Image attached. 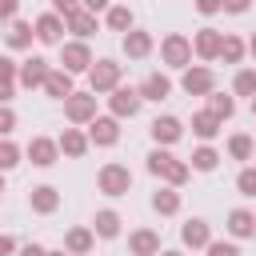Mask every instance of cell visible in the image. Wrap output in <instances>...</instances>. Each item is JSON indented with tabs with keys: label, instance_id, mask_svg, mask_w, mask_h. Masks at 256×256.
<instances>
[{
	"label": "cell",
	"instance_id": "f5cc1de1",
	"mask_svg": "<svg viewBox=\"0 0 256 256\" xmlns=\"http://www.w3.org/2000/svg\"><path fill=\"white\" fill-rule=\"evenodd\" d=\"M0 192H4V176H0Z\"/></svg>",
	"mask_w": 256,
	"mask_h": 256
},
{
	"label": "cell",
	"instance_id": "f546056e",
	"mask_svg": "<svg viewBox=\"0 0 256 256\" xmlns=\"http://www.w3.org/2000/svg\"><path fill=\"white\" fill-rule=\"evenodd\" d=\"M208 112L220 116V120H228V116L236 112V100H232V96H208Z\"/></svg>",
	"mask_w": 256,
	"mask_h": 256
},
{
	"label": "cell",
	"instance_id": "d6a6232c",
	"mask_svg": "<svg viewBox=\"0 0 256 256\" xmlns=\"http://www.w3.org/2000/svg\"><path fill=\"white\" fill-rule=\"evenodd\" d=\"M108 28L112 32H128L132 28V12L128 8H108Z\"/></svg>",
	"mask_w": 256,
	"mask_h": 256
},
{
	"label": "cell",
	"instance_id": "b9f144b4",
	"mask_svg": "<svg viewBox=\"0 0 256 256\" xmlns=\"http://www.w3.org/2000/svg\"><path fill=\"white\" fill-rule=\"evenodd\" d=\"M248 4L252 0H224V12H236L240 16V12H248Z\"/></svg>",
	"mask_w": 256,
	"mask_h": 256
},
{
	"label": "cell",
	"instance_id": "ac0fdd59",
	"mask_svg": "<svg viewBox=\"0 0 256 256\" xmlns=\"http://www.w3.org/2000/svg\"><path fill=\"white\" fill-rule=\"evenodd\" d=\"M44 92L56 96V100H68V96H72V72H48Z\"/></svg>",
	"mask_w": 256,
	"mask_h": 256
},
{
	"label": "cell",
	"instance_id": "816d5d0a",
	"mask_svg": "<svg viewBox=\"0 0 256 256\" xmlns=\"http://www.w3.org/2000/svg\"><path fill=\"white\" fill-rule=\"evenodd\" d=\"M48 256H64V252H48Z\"/></svg>",
	"mask_w": 256,
	"mask_h": 256
},
{
	"label": "cell",
	"instance_id": "2e32d148",
	"mask_svg": "<svg viewBox=\"0 0 256 256\" xmlns=\"http://www.w3.org/2000/svg\"><path fill=\"white\" fill-rule=\"evenodd\" d=\"M60 32H64V24H60V16H56V12H48V16H40V20H36V40H40V44H56V40H60Z\"/></svg>",
	"mask_w": 256,
	"mask_h": 256
},
{
	"label": "cell",
	"instance_id": "f6af8a7d",
	"mask_svg": "<svg viewBox=\"0 0 256 256\" xmlns=\"http://www.w3.org/2000/svg\"><path fill=\"white\" fill-rule=\"evenodd\" d=\"M108 0H84V12H104Z\"/></svg>",
	"mask_w": 256,
	"mask_h": 256
},
{
	"label": "cell",
	"instance_id": "7c38bea8",
	"mask_svg": "<svg viewBox=\"0 0 256 256\" xmlns=\"http://www.w3.org/2000/svg\"><path fill=\"white\" fill-rule=\"evenodd\" d=\"M220 44H224V36L216 32V28H204V32H196V56H204V60H216L220 56Z\"/></svg>",
	"mask_w": 256,
	"mask_h": 256
},
{
	"label": "cell",
	"instance_id": "d4e9b609",
	"mask_svg": "<svg viewBox=\"0 0 256 256\" xmlns=\"http://www.w3.org/2000/svg\"><path fill=\"white\" fill-rule=\"evenodd\" d=\"M32 36H36V28H32V24H24V20H16V24L8 28V48H28V44H32Z\"/></svg>",
	"mask_w": 256,
	"mask_h": 256
},
{
	"label": "cell",
	"instance_id": "7dc6e473",
	"mask_svg": "<svg viewBox=\"0 0 256 256\" xmlns=\"http://www.w3.org/2000/svg\"><path fill=\"white\" fill-rule=\"evenodd\" d=\"M20 256H48V252H44V248H40V244H28V248H24V252H20Z\"/></svg>",
	"mask_w": 256,
	"mask_h": 256
},
{
	"label": "cell",
	"instance_id": "4fadbf2b",
	"mask_svg": "<svg viewBox=\"0 0 256 256\" xmlns=\"http://www.w3.org/2000/svg\"><path fill=\"white\" fill-rule=\"evenodd\" d=\"M128 248H132L136 256H156V252H160V236H156L152 228H140V232L128 236Z\"/></svg>",
	"mask_w": 256,
	"mask_h": 256
},
{
	"label": "cell",
	"instance_id": "ba28073f",
	"mask_svg": "<svg viewBox=\"0 0 256 256\" xmlns=\"http://www.w3.org/2000/svg\"><path fill=\"white\" fill-rule=\"evenodd\" d=\"M84 68H92V52H88V44H84V40L64 44V72H84Z\"/></svg>",
	"mask_w": 256,
	"mask_h": 256
},
{
	"label": "cell",
	"instance_id": "83f0119b",
	"mask_svg": "<svg viewBox=\"0 0 256 256\" xmlns=\"http://www.w3.org/2000/svg\"><path fill=\"white\" fill-rule=\"evenodd\" d=\"M68 28L76 36H92L96 32V20H92V12H76V16H68Z\"/></svg>",
	"mask_w": 256,
	"mask_h": 256
},
{
	"label": "cell",
	"instance_id": "8d00e7d4",
	"mask_svg": "<svg viewBox=\"0 0 256 256\" xmlns=\"http://www.w3.org/2000/svg\"><path fill=\"white\" fill-rule=\"evenodd\" d=\"M208 256H240V248L224 244V240H208Z\"/></svg>",
	"mask_w": 256,
	"mask_h": 256
},
{
	"label": "cell",
	"instance_id": "bcb514c9",
	"mask_svg": "<svg viewBox=\"0 0 256 256\" xmlns=\"http://www.w3.org/2000/svg\"><path fill=\"white\" fill-rule=\"evenodd\" d=\"M12 248H16V240H12V236H0V256H8Z\"/></svg>",
	"mask_w": 256,
	"mask_h": 256
},
{
	"label": "cell",
	"instance_id": "8992f818",
	"mask_svg": "<svg viewBox=\"0 0 256 256\" xmlns=\"http://www.w3.org/2000/svg\"><path fill=\"white\" fill-rule=\"evenodd\" d=\"M180 84H184V92H188V96H208V92H212V84H216V76H212V68H188Z\"/></svg>",
	"mask_w": 256,
	"mask_h": 256
},
{
	"label": "cell",
	"instance_id": "ee69618b",
	"mask_svg": "<svg viewBox=\"0 0 256 256\" xmlns=\"http://www.w3.org/2000/svg\"><path fill=\"white\" fill-rule=\"evenodd\" d=\"M0 76H16V64L8 56H0Z\"/></svg>",
	"mask_w": 256,
	"mask_h": 256
},
{
	"label": "cell",
	"instance_id": "9a60e30c",
	"mask_svg": "<svg viewBox=\"0 0 256 256\" xmlns=\"http://www.w3.org/2000/svg\"><path fill=\"white\" fill-rule=\"evenodd\" d=\"M228 232H232L236 240L252 236V232H256V216H252L248 208H236V212H228Z\"/></svg>",
	"mask_w": 256,
	"mask_h": 256
},
{
	"label": "cell",
	"instance_id": "e0dca14e",
	"mask_svg": "<svg viewBox=\"0 0 256 256\" xmlns=\"http://www.w3.org/2000/svg\"><path fill=\"white\" fill-rule=\"evenodd\" d=\"M168 92H172V80H168V76H160V72L144 76V84H140V96H144V100H164Z\"/></svg>",
	"mask_w": 256,
	"mask_h": 256
},
{
	"label": "cell",
	"instance_id": "7bdbcfd3",
	"mask_svg": "<svg viewBox=\"0 0 256 256\" xmlns=\"http://www.w3.org/2000/svg\"><path fill=\"white\" fill-rule=\"evenodd\" d=\"M12 100V76H0V104Z\"/></svg>",
	"mask_w": 256,
	"mask_h": 256
},
{
	"label": "cell",
	"instance_id": "d590c367",
	"mask_svg": "<svg viewBox=\"0 0 256 256\" xmlns=\"http://www.w3.org/2000/svg\"><path fill=\"white\" fill-rule=\"evenodd\" d=\"M236 188H240V196H256V168H244L236 176Z\"/></svg>",
	"mask_w": 256,
	"mask_h": 256
},
{
	"label": "cell",
	"instance_id": "c3c4849f",
	"mask_svg": "<svg viewBox=\"0 0 256 256\" xmlns=\"http://www.w3.org/2000/svg\"><path fill=\"white\" fill-rule=\"evenodd\" d=\"M248 48H252V56H256V36H252V44H248Z\"/></svg>",
	"mask_w": 256,
	"mask_h": 256
},
{
	"label": "cell",
	"instance_id": "681fc988",
	"mask_svg": "<svg viewBox=\"0 0 256 256\" xmlns=\"http://www.w3.org/2000/svg\"><path fill=\"white\" fill-rule=\"evenodd\" d=\"M160 256H180V252H160Z\"/></svg>",
	"mask_w": 256,
	"mask_h": 256
},
{
	"label": "cell",
	"instance_id": "44dd1931",
	"mask_svg": "<svg viewBox=\"0 0 256 256\" xmlns=\"http://www.w3.org/2000/svg\"><path fill=\"white\" fill-rule=\"evenodd\" d=\"M180 236H184V244H188V248H208V224H204L200 216H196V220H188Z\"/></svg>",
	"mask_w": 256,
	"mask_h": 256
},
{
	"label": "cell",
	"instance_id": "3957f363",
	"mask_svg": "<svg viewBox=\"0 0 256 256\" xmlns=\"http://www.w3.org/2000/svg\"><path fill=\"white\" fill-rule=\"evenodd\" d=\"M160 56H164V64H172V68H184V64L192 60V40H188V36H180V32H172V36H164V44H160Z\"/></svg>",
	"mask_w": 256,
	"mask_h": 256
},
{
	"label": "cell",
	"instance_id": "d6986e66",
	"mask_svg": "<svg viewBox=\"0 0 256 256\" xmlns=\"http://www.w3.org/2000/svg\"><path fill=\"white\" fill-rule=\"evenodd\" d=\"M56 204H60V196H56V188L52 184H40V188H32V212H56Z\"/></svg>",
	"mask_w": 256,
	"mask_h": 256
},
{
	"label": "cell",
	"instance_id": "60d3db41",
	"mask_svg": "<svg viewBox=\"0 0 256 256\" xmlns=\"http://www.w3.org/2000/svg\"><path fill=\"white\" fill-rule=\"evenodd\" d=\"M56 4V12H64V16H76L80 8H76V0H52Z\"/></svg>",
	"mask_w": 256,
	"mask_h": 256
},
{
	"label": "cell",
	"instance_id": "f907efd6",
	"mask_svg": "<svg viewBox=\"0 0 256 256\" xmlns=\"http://www.w3.org/2000/svg\"><path fill=\"white\" fill-rule=\"evenodd\" d=\"M252 116H256V96H252Z\"/></svg>",
	"mask_w": 256,
	"mask_h": 256
},
{
	"label": "cell",
	"instance_id": "1f68e13d",
	"mask_svg": "<svg viewBox=\"0 0 256 256\" xmlns=\"http://www.w3.org/2000/svg\"><path fill=\"white\" fill-rule=\"evenodd\" d=\"M232 88H236V96H252L256 92V72L252 68H240L236 80H232Z\"/></svg>",
	"mask_w": 256,
	"mask_h": 256
},
{
	"label": "cell",
	"instance_id": "ab89813d",
	"mask_svg": "<svg viewBox=\"0 0 256 256\" xmlns=\"http://www.w3.org/2000/svg\"><path fill=\"white\" fill-rule=\"evenodd\" d=\"M16 8H20V0H0V20H12Z\"/></svg>",
	"mask_w": 256,
	"mask_h": 256
},
{
	"label": "cell",
	"instance_id": "836d02e7",
	"mask_svg": "<svg viewBox=\"0 0 256 256\" xmlns=\"http://www.w3.org/2000/svg\"><path fill=\"white\" fill-rule=\"evenodd\" d=\"M228 152H232V160H248V156H252V136H244V132L232 136V140H228Z\"/></svg>",
	"mask_w": 256,
	"mask_h": 256
},
{
	"label": "cell",
	"instance_id": "52a82bcc",
	"mask_svg": "<svg viewBox=\"0 0 256 256\" xmlns=\"http://www.w3.org/2000/svg\"><path fill=\"white\" fill-rule=\"evenodd\" d=\"M140 104H144L140 88H112V112L116 116H136Z\"/></svg>",
	"mask_w": 256,
	"mask_h": 256
},
{
	"label": "cell",
	"instance_id": "7402d4cb",
	"mask_svg": "<svg viewBox=\"0 0 256 256\" xmlns=\"http://www.w3.org/2000/svg\"><path fill=\"white\" fill-rule=\"evenodd\" d=\"M192 132H196L200 140H212V136L220 132V116H212V112H196V116H192Z\"/></svg>",
	"mask_w": 256,
	"mask_h": 256
},
{
	"label": "cell",
	"instance_id": "30bf717a",
	"mask_svg": "<svg viewBox=\"0 0 256 256\" xmlns=\"http://www.w3.org/2000/svg\"><path fill=\"white\" fill-rule=\"evenodd\" d=\"M88 140H92V144H116V140H120L116 116H100V120H92V128H88Z\"/></svg>",
	"mask_w": 256,
	"mask_h": 256
},
{
	"label": "cell",
	"instance_id": "e575fe53",
	"mask_svg": "<svg viewBox=\"0 0 256 256\" xmlns=\"http://www.w3.org/2000/svg\"><path fill=\"white\" fill-rule=\"evenodd\" d=\"M20 164V148L12 144V140H0V172H8V168H16Z\"/></svg>",
	"mask_w": 256,
	"mask_h": 256
},
{
	"label": "cell",
	"instance_id": "5b68a950",
	"mask_svg": "<svg viewBox=\"0 0 256 256\" xmlns=\"http://www.w3.org/2000/svg\"><path fill=\"white\" fill-rule=\"evenodd\" d=\"M88 76H92V92H112L120 84V64L116 60H96L88 68Z\"/></svg>",
	"mask_w": 256,
	"mask_h": 256
},
{
	"label": "cell",
	"instance_id": "cb8c5ba5",
	"mask_svg": "<svg viewBox=\"0 0 256 256\" xmlns=\"http://www.w3.org/2000/svg\"><path fill=\"white\" fill-rule=\"evenodd\" d=\"M124 52L136 56V60L148 56V52H152V36H148V32H128V36H124Z\"/></svg>",
	"mask_w": 256,
	"mask_h": 256
},
{
	"label": "cell",
	"instance_id": "ffe728a7",
	"mask_svg": "<svg viewBox=\"0 0 256 256\" xmlns=\"http://www.w3.org/2000/svg\"><path fill=\"white\" fill-rule=\"evenodd\" d=\"M92 232H96V236H104V240H112V236L120 232V216H116L112 208L96 212V220H92Z\"/></svg>",
	"mask_w": 256,
	"mask_h": 256
},
{
	"label": "cell",
	"instance_id": "4dcf8cb0",
	"mask_svg": "<svg viewBox=\"0 0 256 256\" xmlns=\"http://www.w3.org/2000/svg\"><path fill=\"white\" fill-rule=\"evenodd\" d=\"M216 160H220L216 148H196V152H192V168H196V172H212Z\"/></svg>",
	"mask_w": 256,
	"mask_h": 256
},
{
	"label": "cell",
	"instance_id": "9c48e42d",
	"mask_svg": "<svg viewBox=\"0 0 256 256\" xmlns=\"http://www.w3.org/2000/svg\"><path fill=\"white\" fill-rule=\"evenodd\" d=\"M180 132H184V128H180L176 116H156V120H152V140H156V144H176Z\"/></svg>",
	"mask_w": 256,
	"mask_h": 256
},
{
	"label": "cell",
	"instance_id": "f35d334b",
	"mask_svg": "<svg viewBox=\"0 0 256 256\" xmlns=\"http://www.w3.org/2000/svg\"><path fill=\"white\" fill-rule=\"evenodd\" d=\"M224 8V0H196V12L200 16H212V12H220Z\"/></svg>",
	"mask_w": 256,
	"mask_h": 256
},
{
	"label": "cell",
	"instance_id": "484cf974",
	"mask_svg": "<svg viewBox=\"0 0 256 256\" xmlns=\"http://www.w3.org/2000/svg\"><path fill=\"white\" fill-rule=\"evenodd\" d=\"M60 148H64L68 156H84V152H88V140H84L76 128H64V136H60Z\"/></svg>",
	"mask_w": 256,
	"mask_h": 256
},
{
	"label": "cell",
	"instance_id": "603a6c76",
	"mask_svg": "<svg viewBox=\"0 0 256 256\" xmlns=\"http://www.w3.org/2000/svg\"><path fill=\"white\" fill-rule=\"evenodd\" d=\"M92 240H96V232H92V228H72V232L64 236V248L80 256V252H88V248H92Z\"/></svg>",
	"mask_w": 256,
	"mask_h": 256
},
{
	"label": "cell",
	"instance_id": "7a4b0ae2",
	"mask_svg": "<svg viewBox=\"0 0 256 256\" xmlns=\"http://www.w3.org/2000/svg\"><path fill=\"white\" fill-rule=\"evenodd\" d=\"M96 184H100L104 196H124V192L132 188V172H128L124 164H104L100 176H96Z\"/></svg>",
	"mask_w": 256,
	"mask_h": 256
},
{
	"label": "cell",
	"instance_id": "6da1fadb",
	"mask_svg": "<svg viewBox=\"0 0 256 256\" xmlns=\"http://www.w3.org/2000/svg\"><path fill=\"white\" fill-rule=\"evenodd\" d=\"M148 172H152V176H164L168 184H184V180H188V164L176 160V156H168L164 148L148 152Z\"/></svg>",
	"mask_w": 256,
	"mask_h": 256
},
{
	"label": "cell",
	"instance_id": "f1b7e54d",
	"mask_svg": "<svg viewBox=\"0 0 256 256\" xmlns=\"http://www.w3.org/2000/svg\"><path fill=\"white\" fill-rule=\"evenodd\" d=\"M220 56H224V64H240V56H244V40H236V36H224V44H220Z\"/></svg>",
	"mask_w": 256,
	"mask_h": 256
},
{
	"label": "cell",
	"instance_id": "8fae6325",
	"mask_svg": "<svg viewBox=\"0 0 256 256\" xmlns=\"http://www.w3.org/2000/svg\"><path fill=\"white\" fill-rule=\"evenodd\" d=\"M56 152H60V144H52L48 136H36V140L28 144V156H32V164H36V168L56 164Z\"/></svg>",
	"mask_w": 256,
	"mask_h": 256
},
{
	"label": "cell",
	"instance_id": "74e56055",
	"mask_svg": "<svg viewBox=\"0 0 256 256\" xmlns=\"http://www.w3.org/2000/svg\"><path fill=\"white\" fill-rule=\"evenodd\" d=\"M12 128H16V112H12L8 104H0V136H8Z\"/></svg>",
	"mask_w": 256,
	"mask_h": 256
},
{
	"label": "cell",
	"instance_id": "5bb4252c",
	"mask_svg": "<svg viewBox=\"0 0 256 256\" xmlns=\"http://www.w3.org/2000/svg\"><path fill=\"white\" fill-rule=\"evenodd\" d=\"M44 80H48V60L32 56V60H24V64H20V84L36 88V84H44Z\"/></svg>",
	"mask_w": 256,
	"mask_h": 256
},
{
	"label": "cell",
	"instance_id": "277c9868",
	"mask_svg": "<svg viewBox=\"0 0 256 256\" xmlns=\"http://www.w3.org/2000/svg\"><path fill=\"white\" fill-rule=\"evenodd\" d=\"M64 116L84 124V120H96V92H72L64 100Z\"/></svg>",
	"mask_w": 256,
	"mask_h": 256
},
{
	"label": "cell",
	"instance_id": "4316f807",
	"mask_svg": "<svg viewBox=\"0 0 256 256\" xmlns=\"http://www.w3.org/2000/svg\"><path fill=\"white\" fill-rule=\"evenodd\" d=\"M152 208H156V212H160V216H172V212H176V208H180V196H176V192H172V188H160V192H156V196H152Z\"/></svg>",
	"mask_w": 256,
	"mask_h": 256
}]
</instances>
